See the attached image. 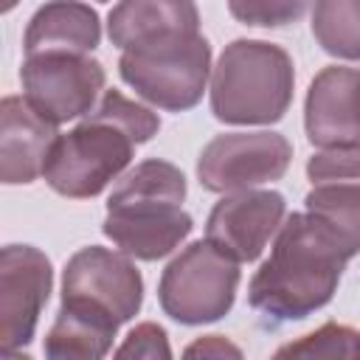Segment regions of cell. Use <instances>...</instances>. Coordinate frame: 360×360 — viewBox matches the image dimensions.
Instances as JSON below:
<instances>
[{
	"mask_svg": "<svg viewBox=\"0 0 360 360\" xmlns=\"http://www.w3.org/2000/svg\"><path fill=\"white\" fill-rule=\"evenodd\" d=\"M239 262L214 242L188 245L166 270L158 287L160 307L180 323H208L222 318L236 295Z\"/></svg>",
	"mask_w": 360,
	"mask_h": 360,
	"instance_id": "cell-6",
	"label": "cell"
},
{
	"mask_svg": "<svg viewBox=\"0 0 360 360\" xmlns=\"http://www.w3.org/2000/svg\"><path fill=\"white\" fill-rule=\"evenodd\" d=\"M349 259L323 222L309 211L292 214L281 225L270 259L250 281V307L273 321L307 318L332 298Z\"/></svg>",
	"mask_w": 360,
	"mask_h": 360,
	"instance_id": "cell-1",
	"label": "cell"
},
{
	"mask_svg": "<svg viewBox=\"0 0 360 360\" xmlns=\"http://www.w3.org/2000/svg\"><path fill=\"white\" fill-rule=\"evenodd\" d=\"M307 135L315 146H360V73L326 68L307 96Z\"/></svg>",
	"mask_w": 360,
	"mask_h": 360,
	"instance_id": "cell-12",
	"label": "cell"
},
{
	"mask_svg": "<svg viewBox=\"0 0 360 360\" xmlns=\"http://www.w3.org/2000/svg\"><path fill=\"white\" fill-rule=\"evenodd\" d=\"M56 124L25 98L8 96L0 104V177L3 183H31L45 172L56 143Z\"/></svg>",
	"mask_w": 360,
	"mask_h": 360,
	"instance_id": "cell-13",
	"label": "cell"
},
{
	"mask_svg": "<svg viewBox=\"0 0 360 360\" xmlns=\"http://www.w3.org/2000/svg\"><path fill=\"white\" fill-rule=\"evenodd\" d=\"M307 211L335 233L349 256L360 250V183H315Z\"/></svg>",
	"mask_w": 360,
	"mask_h": 360,
	"instance_id": "cell-17",
	"label": "cell"
},
{
	"mask_svg": "<svg viewBox=\"0 0 360 360\" xmlns=\"http://www.w3.org/2000/svg\"><path fill=\"white\" fill-rule=\"evenodd\" d=\"M98 14L76 0L45 3L25 28V56L90 53L98 45Z\"/></svg>",
	"mask_w": 360,
	"mask_h": 360,
	"instance_id": "cell-15",
	"label": "cell"
},
{
	"mask_svg": "<svg viewBox=\"0 0 360 360\" xmlns=\"http://www.w3.org/2000/svg\"><path fill=\"white\" fill-rule=\"evenodd\" d=\"M25 101L53 124L84 115L104 87V68L87 53H39L22 65Z\"/></svg>",
	"mask_w": 360,
	"mask_h": 360,
	"instance_id": "cell-8",
	"label": "cell"
},
{
	"mask_svg": "<svg viewBox=\"0 0 360 360\" xmlns=\"http://www.w3.org/2000/svg\"><path fill=\"white\" fill-rule=\"evenodd\" d=\"M62 298L107 309L124 323L141 309L143 281L138 267L127 256L93 245L79 250L68 262L62 278Z\"/></svg>",
	"mask_w": 360,
	"mask_h": 360,
	"instance_id": "cell-10",
	"label": "cell"
},
{
	"mask_svg": "<svg viewBox=\"0 0 360 360\" xmlns=\"http://www.w3.org/2000/svg\"><path fill=\"white\" fill-rule=\"evenodd\" d=\"M118 326L121 321L107 309H98L84 301L62 298L59 315L45 340V354L53 360H70V357L96 360L110 352Z\"/></svg>",
	"mask_w": 360,
	"mask_h": 360,
	"instance_id": "cell-16",
	"label": "cell"
},
{
	"mask_svg": "<svg viewBox=\"0 0 360 360\" xmlns=\"http://www.w3.org/2000/svg\"><path fill=\"white\" fill-rule=\"evenodd\" d=\"M14 3H17V0H3V11H8V8H14Z\"/></svg>",
	"mask_w": 360,
	"mask_h": 360,
	"instance_id": "cell-24",
	"label": "cell"
},
{
	"mask_svg": "<svg viewBox=\"0 0 360 360\" xmlns=\"http://www.w3.org/2000/svg\"><path fill=\"white\" fill-rule=\"evenodd\" d=\"M115 354L118 357H169L172 349L166 343V332L158 323H141L129 332L127 343Z\"/></svg>",
	"mask_w": 360,
	"mask_h": 360,
	"instance_id": "cell-22",
	"label": "cell"
},
{
	"mask_svg": "<svg viewBox=\"0 0 360 360\" xmlns=\"http://www.w3.org/2000/svg\"><path fill=\"white\" fill-rule=\"evenodd\" d=\"M51 292V262L31 245H8L0 253V352L22 349L37 329Z\"/></svg>",
	"mask_w": 360,
	"mask_h": 360,
	"instance_id": "cell-9",
	"label": "cell"
},
{
	"mask_svg": "<svg viewBox=\"0 0 360 360\" xmlns=\"http://www.w3.org/2000/svg\"><path fill=\"white\" fill-rule=\"evenodd\" d=\"M152 110L107 90L101 104L68 135H59L45 163V180L65 197H96L129 163L138 143L158 132Z\"/></svg>",
	"mask_w": 360,
	"mask_h": 360,
	"instance_id": "cell-2",
	"label": "cell"
},
{
	"mask_svg": "<svg viewBox=\"0 0 360 360\" xmlns=\"http://www.w3.org/2000/svg\"><path fill=\"white\" fill-rule=\"evenodd\" d=\"M284 219V197L276 191H233L222 202L214 205L205 239L219 250L233 256L236 262H253L270 236L281 228Z\"/></svg>",
	"mask_w": 360,
	"mask_h": 360,
	"instance_id": "cell-11",
	"label": "cell"
},
{
	"mask_svg": "<svg viewBox=\"0 0 360 360\" xmlns=\"http://www.w3.org/2000/svg\"><path fill=\"white\" fill-rule=\"evenodd\" d=\"M278 357H360V335L349 326L326 323L304 340L278 349Z\"/></svg>",
	"mask_w": 360,
	"mask_h": 360,
	"instance_id": "cell-19",
	"label": "cell"
},
{
	"mask_svg": "<svg viewBox=\"0 0 360 360\" xmlns=\"http://www.w3.org/2000/svg\"><path fill=\"white\" fill-rule=\"evenodd\" d=\"M186 354H188V357H197V354H202V357H208V354H214V357H225V354L239 357V349L231 346V343H225L219 335H211V338H202V340H197L194 346H188Z\"/></svg>",
	"mask_w": 360,
	"mask_h": 360,
	"instance_id": "cell-23",
	"label": "cell"
},
{
	"mask_svg": "<svg viewBox=\"0 0 360 360\" xmlns=\"http://www.w3.org/2000/svg\"><path fill=\"white\" fill-rule=\"evenodd\" d=\"M312 34L340 59H360V0H315Z\"/></svg>",
	"mask_w": 360,
	"mask_h": 360,
	"instance_id": "cell-18",
	"label": "cell"
},
{
	"mask_svg": "<svg viewBox=\"0 0 360 360\" xmlns=\"http://www.w3.org/2000/svg\"><path fill=\"white\" fill-rule=\"evenodd\" d=\"M292 149L278 132L217 135L200 155L197 174L208 191H245L278 180L290 166Z\"/></svg>",
	"mask_w": 360,
	"mask_h": 360,
	"instance_id": "cell-7",
	"label": "cell"
},
{
	"mask_svg": "<svg viewBox=\"0 0 360 360\" xmlns=\"http://www.w3.org/2000/svg\"><path fill=\"white\" fill-rule=\"evenodd\" d=\"M186 177L166 160H143L127 172L107 200L104 233L135 259L172 253L191 231V217L180 208Z\"/></svg>",
	"mask_w": 360,
	"mask_h": 360,
	"instance_id": "cell-3",
	"label": "cell"
},
{
	"mask_svg": "<svg viewBox=\"0 0 360 360\" xmlns=\"http://www.w3.org/2000/svg\"><path fill=\"white\" fill-rule=\"evenodd\" d=\"M107 34L121 51L177 34H200V14L191 0H121L110 11Z\"/></svg>",
	"mask_w": 360,
	"mask_h": 360,
	"instance_id": "cell-14",
	"label": "cell"
},
{
	"mask_svg": "<svg viewBox=\"0 0 360 360\" xmlns=\"http://www.w3.org/2000/svg\"><path fill=\"white\" fill-rule=\"evenodd\" d=\"M312 0H228L231 14L245 25L281 28L304 17Z\"/></svg>",
	"mask_w": 360,
	"mask_h": 360,
	"instance_id": "cell-20",
	"label": "cell"
},
{
	"mask_svg": "<svg viewBox=\"0 0 360 360\" xmlns=\"http://www.w3.org/2000/svg\"><path fill=\"white\" fill-rule=\"evenodd\" d=\"M307 174L315 183H360V149L338 146L309 160Z\"/></svg>",
	"mask_w": 360,
	"mask_h": 360,
	"instance_id": "cell-21",
	"label": "cell"
},
{
	"mask_svg": "<svg viewBox=\"0 0 360 360\" xmlns=\"http://www.w3.org/2000/svg\"><path fill=\"white\" fill-rule=\"evenodd\" d=\"M211 70V48L200 34H177L124 51L121 79L163 110H188L200 101Z\"/></svg>",
	"mask_w": 360,
	"mask_h": 360,
	"instance_id": "cell-5",
	"label": "cell"
},
{
	"mask_svg": "<svg viewBox=\"0 0 360 360\" xmlns=\"http://www.w3.org/2000/svg\"><path fill=\"white\" fill-rule=\"evenodd\" d=\"M292 98V62L287 51L262 39L231 42L211 79V110L228 124H273Z\"/></svg>",
	"mask_w": 360,
	"mask_h": 360,
	"instance_id": "cell-4",
	"label": "cell"
}]
</instances>
